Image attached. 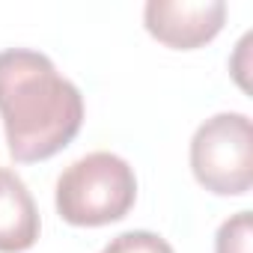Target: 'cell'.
<instances>
[{"mask_svg": "<svg viewBox=\"0 0 253 253\" xmlns=\"http://www.w3.org/2000/svg\"><path fill=\"white\" fill-rule=\"evenodd\" d=\"M0 116L6 149L18 164L48 161L84 125L81 89L57 75L54 63L30 48L0 51Z\"/></svg>", "mask_w": 253, "mask_h": 253, "instance_id": "6da1fadb", "label": "cell"}, {"mask_svg": "<svg viewBox=\"0 0 253 253\" xmlns=\"http://www.w3.org/2000/svg\"><path fill=\"white\" fill-rule=\"evenodd\" d=\"M137 200L131 164L113 152H89L57 179V211L72 226H107L122 220Z\"/></svg>", "mask_w": 253, "mask_h": 253, "instance_id": "7a4b0ae2", "label": "cell"}, {"mask_svg": "<svg viewBox=\"0 0 253 253\" xmlns=\"http://www.w3.org/2000/svg\"><path fill=\"white\" fill-rule=\"evenodd\" d=\"M194 179L217 197H244L253 185V128L247 113H214L191 137Z\"/></svg>", "mask_w": 253, "mask_h": 253, "instance_id": "3957f363", "label": "cell"}, {"mask_svg": "<svg viewBox=\"0 0 253 253\" xmlns=\"http://www.w3.org/2000/svg\"><path fill=\"white\" fill-rule=\"evenodd\" d=\"M146 30L167 48L194 51L211 42L226 21L223 0H149L143 9Z\"/></svg>", "mask_w": 253, "mask_h": 253, "instance_id": "277c9868", "label": "cell"}, {"mask_svg": "<svg viewBox=\"0 0 253 253\" xmlns=\"http://www.w3.org/2000/svg\"><path fill=\"white\" fill-rule=\"evenodd\" d=\"M39 238V209L18 173L0 167V253H24Z\"/></svg>", "mask_w": 253, "mask_h": 253, "instance_id": "5b68a950", "label": "cell"}, {"mask_svg": "<svg viewBox=\"0 0 253 253\" xmlns=\"http://www.w3.org/2000/svg\"><path fill=\"white\" fill-rule=\"evenodd\" d=\"M253 214L238 211L226 217L214 235V253H253Z\"/></svg>", "mask_w": 253, "mask_h": 253, "instance_id": "8992f818", "label": "cell"}, {"mask_svg": "<svg viewBox=\"0 0 253 253\" xmlns=\"http://www.w3.org/2000/svg\"><path fill=\"white\" fill-rule=\"evenodd\" d=\"M101 253H176V250H173L170 241L161 238L158 232L131 229V232H122V235L110 238Z\"/></svg>", "mask_w": 253, "mask_h": 253, "instance_id": "52a82bcc", "label": "cell"}]
</instances>
